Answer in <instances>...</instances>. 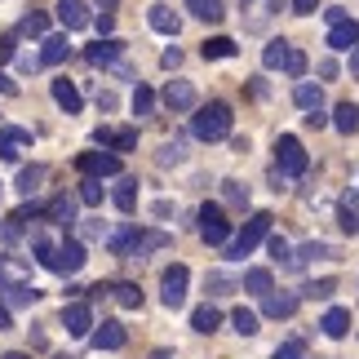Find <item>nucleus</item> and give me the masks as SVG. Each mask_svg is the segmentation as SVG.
I'll use <instances>...</instances> for the list:
<instances>
[{
	"mask_svg": "<svg viewBox=\"0 0 359 359\" xmlns=\"http://www.w3.org/2000/svg\"><path fill=\"white\" fill-rule=\"evenodd\" d=\"M231 107L226 102H209V107H200L196 116H191V133L200 137V142H222V137L231 133Z\"/></svg>",
	"mask_w": 359,
	"mask_h": 359,
	"instance_id": "1",
	"label": "nucleus"
},
{
	"mask_svg": "<svg viewBox=\"0 0 359 359\" xmlns=\"http://www.w3.org/2000/svg\"><path fill=\"white\" fill-rule=\"evenodd\" d=\"M306 164H311V156H306V147H302V137H293V133L275 137V169L284 177H302Z\"/></svg>",
	"mask_w": 359,
	"mask_h": 359,
	"instance_id": "2",
	"label": "nucleus"
},
{
	"mask_svg": "<svg viewBox=\"0 0 359 359\" xmlns=\"http://www.w3.org/2000/svg\"><path fill=\"white\" fill-rule=\"evenodd\" d=\"M266 236H271V213H253V217L244 222L240 236H236V240H226V257H248Z\"/></svg>",
	"mask_w": 359,
	"mask_h": 359,
	"instance_id": "3",
	"label": "nucleus"
},
{
	"mask_svg": "<svg viewBox=\"0 0 359 359\" xmlns=\"http://www.w3.org/2000/svg\"><path fill=\"white\" fill-rule=\"evenodd\" d=\"M187 284H191V271L182 266V262L164 271V280H160V297H164V306H169V311H177V306L187 302Z\"/></svg>",
	"mask_w": 359,
	"mask_h": 359,
	"instance_id": "4",
	"label": "nucleus"
},
{
	"mask_svg": "<svg viewBox=\"0 0 359 359\" xmlns=\"http://www.w3.org/2000/svg\"><path fill=\"white\" fill-rule=\"evenodd\" d=\"M200 236H204V244H226L231 240V222H226V213L217 209V204H204L200 209Z\"/></svg>",
	"mask_w": 359,
	"mask_h": 359,
	"instance_id": "5",
	"label": "nucleus"
},
{
	"mask_svg": "<svg viewBox=\"0 0 359 359\" xmlns=\"http://www.w3.org/2000/svg\"><path fill=\"white\" fill-rule=\"evenodd\" d=\"M76 164L85 177H98V182L102 177H120V156H111V151H85Z\"/></svg>",
	"mask_w": 359,
	"mask_h": 359,
	"instance_id": "6",
	"label": "nucleus"
},
{
	"mask_svg": "<svg viewBox=\"0 0 359 359\" xmlns=\"http://www.w3.org/2000/svg\"><path fill=\"white\" fill-rule=\"evenodd\" d=\"M160 248H169V231H156V226H147V231H133V240H129V253H124V257L142 262V257H151V253H160Z\"/></svg>",
	"mask_w": 359,
	"mask_h": 359,
	"instance_id": "7",
	"label": "nucleus"
},
{
	"mask_svg": "<svg viewBox=\"0 0 359 359\" xmlns=\"http://www.w3.org/2000/svg\"><path fill=\"white\" fill-rule=\"evenodd\" d=\"M85 244H80V240H62L58 244V253H53V266L49 271H58V275H76L80 266H85Z\"/></svg>",
	"mask_w": 359,
	"mask_h": 359,
	"instance_id": "8",
	"label": "nucleus"
},
{
	"mask_svg": "<svg viewBox=\"0 0 359 359\" xmlns=\"http://www.w3.org/2000/svg\"><path fill=\"white\" fill-rule=\"evenodd\" d=\"M62 328L72 337H89L93 333V311L89 302H72V306H62Z\"/></svg>",
	"mask_w": 359,
	"mask_h": 359,
	"instance_id": "9",
	"label": "nucleus"
},
{
	"mask_svg": "<svg viewBox=\"0 0 359 359\" xmlns=\"http://www.w3.org/2000/svg\"><path fill=\"white\" fill-rule=\"evenodd\" d=\"M196 85H191V80H169V85H164V107H169V111H196Z\"/></svg>",
	"mask_w": 359,
	"mask_h": 359,
	"instance_id": "10",
	"label": "nucleus"
},
{
	"mask_svg": "<svg viewBox=\"0 0 359 359\" xmlns=\"http://www.w3.org/2000/svg\"><path fill=\"white\" fill-rule=\"evenodd\" d=\"M324 45L337 49V53H351V49L359 45V22H355V18L333 22V27H328V36H324Z\"/></svg>",
	"mask_w": 359,
	"mask_h": 359,
	"instance_id": "11",
	"label": "nucleus"
},
{
	"mask_svg": "<svg viewBox=\"0 0 359 359\" xmlns=\"http://www.w3.org/2000/svg\"><path fill=\"white\" fill-rule=\"evenodd\" d=\"M93 142H98L102 151H111V156H124V151L137 147V129H98Z\"/></svg>",
	"mask_w": 359,
	"mask_h": 359,
	"instance_id": "12",
	"label": "nucleus"
},
{
	"mask_svg": "<svg viewBox=\"0 0 359 359\" xmlns=\"http://www.w3.org/2000/svg\"><path fill=\"white\" fill-rule=\"evenodd\" d=\"M22 147H32V129H18V124H5L0 129V160H18V151Z\"/></svg>",
	"mask_w": 359,
	"mask_h": 359,
	"instance_id": "13",
	"label": "nucleus"
},
{
	"mask_svg": "<svg viewBox=\"0 0 359 359\" xmlns=\"http://www.w3.org/2000/svg\"><path fill=\"white\" fill-rule=\"evenodd\" d=\"M58 22L67 27V32H85V27L93 22L89 5H85V0H58Z\"/></svg>",
	"mask_w": 359,
	"mask_h": 359,
	"instance_id": "14",
	"label": "nucleus"
},
{
	"mask_svg": "<svg viewBox=\"0 0 359 359\" xmlns=\"http://www.w3.org/2000/svg\"><path fill=\"white\" fill-rule=\"evenodd\" d=\"M124 341H129V333H124L120 320H102V328H93V346L98 351H120Z\"/></svg>",
	"mask_w": 359,
	"mask_h": 359,
	"instance_id": "15",
	"label": "nucleus"
},
{
	"mask_svg": "<svg viewBox=\"0 0 359 359\" xmlns=\"http://www.w3.org/2000/svg\"><path fill=\"white\" fill-rule=\"evenodd\" d=\"M53 102H58L67 116H80V107H85V98H80V89H76L67 76H62V80H53Z\"/></svg>",
	"mask_w": 359,
	"mask_h": 359,
	"instance_id": "16",
	"label": "nucleus"
},
{
	"mask_svg": "<svg viewBox=\"0 0 359 359\" xmlns=\"http://www.w3.org/2000/svg\"><path fill=\"white\" fill-rule=\"evenodd\" d=\"M147 22H151V32H160V36H177V27H182V18H177L169 5H151Z\"/></svg>",
	"mask_w": 359,
	"mask_h": 359,
	"instance_id": "17",
	"label": "nucleus"
},
{
	"mask_svg": "<svg viewBox=\"0 0 359 359\" xmlns=\"http://www.w3.org/2000/svg\"><path fill=\"white\" fill-rule=\"evenodd\" d=\"M120 53H124V40H111V36H107V40H98V45H89L85 58H89L93 67H116Z\"/></svg>",
	"mask_w": 359,
	"mask_h": 359,
	"instance_id": "18",
	"label": "nucleus"
},
{
	"mask_svg": "<svg viewBox=\"0 0 359 359\" xmlns=\"http://www.w3.org/2000/svg\"><path fill=\"white\" fill-rule=\"evenodd\" d=\"M67 53H72L67 36H45L40 40V67H58V62H67Z\"/></svg>",
	"mask_w": 359,
	"mask_h": 359,
	"instance_id": "19",
	"label": "nucleus"
},
{
	"mask_svg": "<svg viewBox=\"0 0 359 359\" xmlns=\"http://www.w3.org/2000/svg\"><path fill=\"white\" fill-rule=\"evenodd\" d=\"M111 204L120 213H133L137 209V177H120L116 191H111Z\"/></svg>",
	"mask_w": 359,
	"mask_h": 359,
	"instance_id": "20",
	"label": "nucleus"
},
{
	"mask_svg": "<svg viewBox=\"0 0 359 359\" xmlns=\"http://www.w3.org/2000/svg\"><path fill=\"white\" fill-rule=\"evenodd\" d=\"M293 102L302 107V111H320V107H324V89H320V85H311V80H297Z\"/></svg>",
	"mask_w": 359,
	"mask_h": 359,
	"instance_id": "21",
	"label": "nucleus"
},
{
	"mask_svg": "<svg viewBox=\"0 0 359 359\" xmlns=\"http://www.w3.org/2000/svg\"><path fill=\"white\" fill-rule=\"evenodd\" d=\"M244 293H253V297H266V293H275V280H271V271H266V266H253V271H244Z\"/></svg>",
	"mask_w": 359,
	"mask_h": 359,
	"instance_id": "22",
	"label": "nucleus"
},
{
	"mask_svg": "<svg viewBox=\"0 0 359 359\" xmlns=\"http://www.w3.org/2000/svg\"><path fill=\"white\" fill-rule=\"evenodd\" d=\"M320 328H324L328 337H346V333H351V311H346V306H333V311H324Z\"/></svg>",
	"mask_w": 359,
	"mask_h": 359,
	"instance_id": "23",
	"label": "nucleus"
},
{
	"mask_svg": "<svg viewBox=\"0 0 359 359\" xmlns=\"http://www.w3.org/2000/svg\"><path fill=\"white\" fill-rule=\"evenodd\" d=\"M262 302H266V306H262V311H266L271 320H288V315L297 311V297H293V293H266Z\"/></svg>",
	"mask_w": 359,
	"mask_h": 359,
	"instance_id": "24",
	"label": "nucleus"
},
{
	"mask_svg": "<svg viewBox=\"0 0 359 359\" xmlns=\"http://www.w3.org/2000/svg\"><path fill=\"white\" fill-rule=\"evenodd\" d=\"M217 324H222V311L217 306H196L191 311V328H196V333H213Z\"/></svg>",
	"mask_w": 359,
	"mask_h": 359,
	"instance_id": "25",
	"label": "nucleus"
},
{
	"mask_svg": "<svg viewBox=\"0 0 359 359\" xmlns=\"http://www.w3.org/2000/svg\"><path fill=\"white\" fill-rule=\"evenodd\" d=\"M40 182H45V164H27L18 173V196H36Z\"/></svg>",
	"mask_w": 359,
	"mask_h": 359,
	"instance_id": "26",
	"label": "nucleus"
},
{
	"mask_svg": "<svg viewBox=\"0 0 359 359\" xmlns=\"http://www.w3.org/2000/svg\"><path fill=\"white\" fill-rule=\"evenodd\" d=\"M49 222L72 226V222H76V200H72V196H58V200L49 204Z\"/></svg>",
	"mask_w": 359,
	"mask_h": 359,
	"instance_id": "27",
	"label": "nucleus"
},
{
	"mask_svg": "<svg viewBox=\"0 0 359 359\" xmlns=\"http://www.w3.org/2000/svg\"><path fill=\"white\" fill-rule=\"evenodd\" d=\"M355 204H359V191H351V196L341 200V209H337V222H341V231H351V236L359 231V209Z\"/></svg>",
	"mask_w": 359,
	"mask_h": 359,
	"instance_id": "28",
	"label": "nucleus"
},
{
	"mask_svg": "<svg viewBox=\"0 0 359 359\" xmlns=\"http://www.w3.org/2000/svg\"><path fill=\"white\" fill-rule=\"evenodd\" d=\"M333 124H337V133H355L359 129V107L355 102H341L337 111H333Z\"/></svg>",
	"mask_w": 359,
	"mask_h": 359,
	"instance_id": "29",
	"label": "nucleus"
},
{
	"mask_svg": "<svg viewBox=\"0 0 359 359\" xmlns=\"http://www.w3.org/2000/svg\"><path fill=\"white\" fill-rule=\"evenodd\" d=\"M204 58H236V40L231 36H213V40H204Z\"/></svg>",
	"mask_w": 359,
	"mask_h": 359,
	"instance_id": "30",
	"label": "nucleus"
},
{
	"mask_svg": "<svg viewBox=\"0 0 359 359\" xmlns=\"http://www.w3.org/2000/svg\"><path fill=\"white\" fill-rule=\"evenodd\" d=\"M182 5L196 13V18H204V22H217V18H222V0H182Z\"/></svg>",
	"mask_w": 359,
	"mask_h": 359,
	"instance_id": "31",
	"label": "nucleus"
},
{
	"mask_svg": "<svg viewBox=\"0 0 359 359\" xmlns=\"http://www.w3.org/2000/svg\"><path fill=\"white\" fill-rule=\"evenodd\" d=\"M111 293H116V302H120L124 311H137V306H142V288H137V284H129V280H124V284H116Z\"/></svg>",
	"mask_w": 359,
	"mask_h": 359,
	"instance_id": "32",
	"label": "nucleus"
},
{
	"mask_svg": "<svg viewBox=\"0 0 359 359\" xmlns=\"http://www.w3.org/2000/svg\"><path fill=\"white\" fill-rule=\"evenodd\" d=\"M315 257H333V248L320 244V240H311V244H302L297 257H288V262H293V266H302V262H315Z\"/></svg>",
	"mask_w": 359,
	"mask_h": 359,
	"instance_id": "33",
	"label": "nucleus"
},
{
	"mask_svg": "<svg viewBox=\"0 0 359 359\" xmlns=\"http://www.w3.org/2000/svg\"><path fill=\"white\" fill-rule=\"evenodd\" d=\"M0 293H5V302H9V306H32V302L40 297L32 284H18V288H0Z\"/></svg>",
	"mask_w": 359,
	"mask_h": 359,
	"instance_id": "34",
	"label": "nucleus"
},
{
	"mask_svg": "<svg viewBox=\"0 0 359 359\" xmlns=\"http://www.w3.org/2000/svg\"><path fill=\"white\" fill-rule=\"evenodd\" d=\"M284 76H293V80L306 76V53L293 49V45H288V53H284Z\"/></svg>",
	"mask_w": 359,
	"mask_h": 359,
	"instance_id": "35",
	"label": "nucleus"
},
{
	"mask_svg": "<svg viewBox=\"0 0 359 359\" xmlns=\"http://www.w3.org/2000/svg\"><path fill=\"white\" fill-rule=\"evenodd\" d=\"M284 53H288V40H271V45L262 49V67H271V72L284 67Z\"/></svg>",
	"mask_w": 359,
	"mask_h": 359,
	"instance_id": "36",
	"label": "nucleus"
},
{
	"mask_svg": "<svg viewBox=\"0 0 359 359\" xmlns=\"http://www.w3.org/2000/svg\"><path fill=\"white\" fill-rule=\"evenodd\" d=\"M151 111H156V93L147 85H137L133 89V116H151Z\"/></svg>",
	"mask_w": 359,
	"mask_h": 359,
	"instance_id": "37",
	"label": "nucleus"
},
{
	"mask_svg": "<svg viewBox=\"0 0 359 359\" xmlns=\"http://www.w3.org/2000/svg\"><path fill=\"white\" fill-rule=\"evenodd\" d=\"M187 160V147H182V137H173V142H164L160 147V164L169 169V164H182Z\"/></svg>",
	"mask_w": 359,
	"mask_h": 359,
	"instance_id": "38",
	"label": "nucleus"
},
{
	"mask_svg": "<svg viewBox=\"0 0 359 359\" xmlns=\"http://www.w3.org/2000/svg\"><path fill=\"white\" fill-rule=\"evenodd\" d=\"M231 324H236V333H244V337H253V333H257V315H253V311H244V306H240V311H231Z\"/></svg>",
	"mask_w": 359,
	"mask_h": 359,
	"instance_id": "39",
	"label": "nucleus"
},
{
	"mask_svg": "<svg viewBox=\"0 0 359 359\" xmlns=\"http://www.w3.org/2000/svg\"><path fill=\"white\" fill-rule=\"evenodd\" d=\"M27 217H32V213H27V209H18V213H13L5 226H0V240H5V244H13V240L22 236V222H27Z\"/></svg>",
	"mask_w": 359,
	"mask_h": 359,
	"instance_id": "40",
	"label": "nucleus"
},
{
	"mask_svg": "<svg viewBox=\"0 0 359 359\" xmlns=\"http://www.w3.org/2000/svg\"><path fill=\"white\" fill-rule=\"evenodd\" d=\"M80 204H89V209L102 204V182L98 177H85V182H80Z\"/></svg>",
	"mask_w": 359,
	"mask_h": 359,
	"instance_id": "41",
	"label": "nucleus"
},
{
	"mask_svg": "<svg viewBox=\"0 0 359 359\" xmlns=\"http://www.w3.org/2000/svg\"><path fill=\"white\" fill-rule=\"evenodd\" d=\"M333 293H337V280H333V275H324V280H311V284H306V297H320V302H324V297H333Z\"/></svg>",
	"mask_w": 359,
	"mask_h": 359,
	"instance_id": "42",
	"label": "nucleus"
},
{
	"mask_svg": "<svg viewBox=\"0 0 359 359\" xmlns=\"http://www.w3.org/2000/svg\"><path fill=\"white\" fill-rule=\"evenodd\" d=\"M32 253H36V262H40V266L49 271V266H53V253H58V244H49V240H36V244H32Z\"/></svg>",
	"mask_w": 359,
	"mask_h": 359,
	"instance_id": "43",
	"label": "nucleus"
},
{
	"mask_svg": "<svg viewBox=\"0 0 359 359\" xmlns=\"http://www.w3.org/2000/svg\"><path fill=\"white\" fill-rule=\"evenodd\" d=\"M45 27H49L45 13H27V18H22V32L27 36H45Z\"/></svg>",
	"mask_w": 359,
	"mask_h": 359,
	"instance_id": "44",
	"label": "nucleus"
},
{
	"mask_svg": "<svg viewBox=\"0 0 359 359\" xmlns=\"http://www.w3.org/2000/svg\"><path fill=\"white\" fill-rule=\"evenodd\" d=\"M222 187H226V200L236 204V209H240V204H248V187H240V182H222Z\"/></svg>",
	"mask_w": 359,
	"mask_h": 359,
	"instance_id": "45",
	"label": "nucleus"
},
{
	"mask_svg": "<svg viewBox=\"0 0 359 359\" xmlns=\"http://www.w3.org/2000/svg\"><path fill=\"white\" fill-rule=\"evenodd\" d=\"M209 288H213V297H222V293H231V288H236V284H231L222 271H213V275H209Z\"/></svg>",
	"mask_w": 359,
	"mask_h": 359,
	"instance_id": "46",
	"label": "nucleus"
},
{
	"mask_svg": "<svg viewBox=\"0 0 359 359\" xmlns=\"http://www.w3.org/2000/svg\"><path fill=\"white\" fill-rule=\"evenodd\" d=\"M275 359H306V351H302V341H284V346L275 351Z\"/></svg>",
	"mask_w": 359,
	"mask_h": 359,
	"instance_id": "47",
	"label": "nucleus"
},
{
	"mask_svg": "<svg viewBox=\"0 0 359 359\" xmlns=\"http://www.w3.org/2000/svg\"><path fill=\"white\" fill-rule=\"evenodd\" d=\"M266 248H271V257H288V253H293L284 236H266Z\"/></svg>",
	"mask_w": 359,
	"mask_h": 359,
	"instance_id": "48",
	"label": "nucleus"
},
{
	"mask_svg": "<svg viewBox=\"0 0 359 359\" xmlns=\"http://www.w3.org/2000/svg\"><path fill=\"white\" fill-rule=\"evenodd\" d=\"M160 62L169 67V72H177V67H182V49H177V45H173V49H164V58H160Z\"/></svg>",
	"mask_w": 359,
	"mask_h": 359,
	"instance_id": "49",
	"label": "nucleus"
},
{
	"mask_svg": "<svg viewBox=\"0 0 359 359\" xmlns=\"http://www.w3.org/2000/svg\"><path fill=\"white\" fill-rule=\"evenodd\" d=\"M80 236H85V240H98V236H107V226H102V222H93V217H89V222L80 226Z\"/></svg>",
	"mask_w": 359,
	"mask_h": 359,
	"instance_id": "50",
	"label": "nucleus"
},
{
	"mask_svg": "<svg viewBox=\"0 0 359 359\" xmlns=\"http://www.w3.org/2000/svg\"><path fill=\"white\" fill-rule=\"evenodd\" d=\"M306 124H311V129H324V124H328V116H324V107H320V111H306Z\"/></svg>",
	"mask_w": 359,
	"mask_h": 359,
	"instance_id": "51",
	"label": "nucleus"
},
{
	"mask_svg": "<svg viewBox=\"0 0 359 359\" xmlns=\"http://www.w3.org/2000/svg\"><path fill=\"white\" fill-rule=\"evenodd\" d=\"M324 18H328V27H333V22L346 18V9H341V5H328V9H324Z\"/></svg>",
	"mask_w": 359,
	"mask_h": 359,
	"instance_id": "52",
	"label": "nucleus"
},
{
	"mask_svg": "<svg viewBox=\"0 0 359 359\" xmlns=\"http://www.w3.org/2000/svg\"><path fill=\"white\" fill-rule=\"evenodd\" d=\"M320 9V0H293V13H315Z\"/></svg>",
	"mask_w": 359,
	"mask_h": 359,
	"instance_id": "53",
	"label": "nucleus"
},
{
	"mask_svg": "<svg viewBox=\"0 0 359 359\" xmlns=\"http://www.w3.org/2000/svg\"><path fill=\"white\" fill-rule=\"evenodd\" d=\"M320 76H324V80H333V76H337V62H333V58H324V62H320Z\"/></svg>",
	"mask_w": 359,
	"mask_h": 359,
	"instance_id": "54",
	"label": "nucleus"
},
{
	"mask_svg": "<svg viewBox=\"0 0 359 359\" xmlns=\"http://www.w3.org/2000/svg\"><path fill=\"white\" fill-rule=\"evenodd\" d=\"M351 76H355V80H359V45H355V49H351Z\"/></svg>",
	"mask_w": 359,
	"mask_h": 359,
	"instance_id": "55",
	"label": "nucleus"
},
{
	"mask_svg": "<svg viewBox=\"0 0 359 359\" xmlns=\"http://www.w3.org/2000/svg\"><path fill=\"white\" fill-rule=\"evenodd\" d=\"M13 324V315H9V306H0V328H9Z\"/></svg>",
	"mask_w": 359,
	"mask_h": 359,
	"instance_id": "56",
	"label": "nucleus"
},
{
	"mask_svg": "<svg viewBox=\"0 0 359 359\" xmlns=\"http://www.w3.org/2000/svg\"><path fill=\"white\" fill-rule=\"evenodd\" d=\"M0 359H32V355H22V351H9V355H0Z\"/></svg>",
	"mask_w": 359,
	"mask_h": 359,
	"instance_id": "57",
	"label": "nucleus"
},
{
	"mask_svg": "<svg viewBox=\"0 0 359 359\" xmlns=\"http://www.w3.org/2000/svg\"><path fill=\"white\" fill-rule=\"evenodd\" d=\"M98 5H107V9H111V5H116V0H98Z\"/></svg>",
	"mask_w": 359,
	"mask_h": 359,
	"instance_id": "58",
	"label": "nucleus"
}]
</instances>
